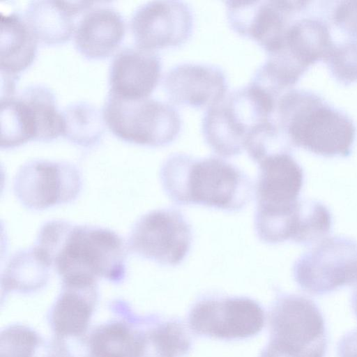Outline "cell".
<instances>
[{
	"instance_id": "obj_10",
	"label": "cell",
	"mask_w": 357,
	"mask_h": 357,
	"mask_svg": "<svg viewBox=\"0 0 357 357\" xmlns=\"http://www.w3.org/2000/svg\"><path fill=\"white\" fill-rule=\"evenodd\" d=\"M191 227L174 208L151 211L135 224L129 238L130 250L164 266H176L185 258L192 243Z\"/></svg>"
},
{
	"instance_id": "obj_19",
	"label": "cell",
	"mask_w": 357,
	"mask_h": 357,
	"mask_svg": "<svg viewBox=\"0 0 357 357\" xmlns=\"http://www.w3.org/2000/svg\"><path fill=\"white\" fill-rule=\"evenodd\" d=\"M96 283L63 284L50 309L49 321L56 337L85 335L98 301Z\"/></svg>"
},
{
	"instance_id": "obj_8",
	"label": "cell",
	"mask_w": 357,
	"mask_h": 357,
	"mask_svg": "<svg viewBox=\"0 0 357 357\" xmlns=\"http://www.w3.org/2000/svg\"><path fill=\"white\" fill-rule=\"evenodd\" d=\"M293 274L301 289L312 295L355 284L357 242L341 236L324 238L296 261Z\"/></svg>"
},
{
	"instance_id": "obj_26",
	"label": "cell",
	"mask_w": 357,
	"mask_h": 357,
	"mask_svg": "<svg viewBox=\"0 0 357 357\" xmlns=\"http://www.w3.org/2000/svg\"><path fill=\"white\" fill-rule=\"evenodd\" d=\"M146 353L153 357H183L191 348V340L184 326L169 320L156 324L146 331Z\"/></svg>"
},
{
	"instance_id": "obj_28",
	"label": "cell",
	"mask_w": 357,
	"mask_h": 357,
	"mask_svg": "<svg viewBox=\"0 0 357 357\" xmlns=\"http://www.w3.org/2000/svg\"><path fill=\"white\" fill-rule=\"evenodd\" d=\"M324 60L340 82L350 83L357 79V42L333 45Z\"/></svg>"
},
{
	"instance_id": "obj_24",
	"label": "cell",
	"mask_w": 357,
	"mask_h": 357,
	"mask_svg": "<svg viewBox=\"0 0 357 357\" xmlns=\"http://www.w3.org/2000/svg\"><path fill=\"white\" fill-rule=\"evenodd\" d=\"M63 136L74 144L89 146L101 138L104 132L102 112L93 104L86 101L75 102L61 112Z\"/></svg>"
},
{
	"instance_id": "obj_23",
	"label": "cell",
	"mask_w": 357,
	"mask_h": 357,
	"mask_svg": "<svg viewBox=\"0 0 357 357\" xmlns=\"http://www.w3.org/2000/svg\"><path fill=\"white\" fill-rule=\"evenodd\" d=\"M91 357H144L146 331L123 321H110L94 328L87 337Z\"/></svg>"
},
{
	"instance_id": "obj_7",
	"label": "cell",
	"mask_w": 357,
	"mask_h": 357,
	"mask_svg": "<svg viewBox=\"0 0 357 357\" xmlns=\"http://www.w3.org/2000/svg\"><path fill=\"white\" fill-rule=\"evenodd\" d=\"M1 147L19 146L30 139L50 140L61 135V112L48 86L30 84L18 94L1 97Z\"/></svg>"
},
{
	"instance_id": "obj_2",
	"label": "cell",
	"mask_w": 357,
	"mask_h": 357,
	"mask_svg": "<svg viewBox=\"0 0 357 357\" xmlns=\"http://www.w3.org/2000/svg\"><path fill=\"white\" fill-rule=\"evenodd\" d=\"M167 195L176 204H197L236 211L249 202L252 185L247 175L222 158L169 155L160 169Z\"/></svg>"
},
{
	"instance_id": "obj_15",
	"label": "cell",
	"mask_w": 357,
	"mask_h": 357,
	"mask_svg": "<svg viewBox=\"0 0 357 357\" xmlns=\"http://www.w3.org/2000/svg\"><path fill=\"white\" fill-rule=\"evenodd\" d=\"M162 87L172 103L202 108L220 100L227 93L228 82L218 66L185 62L167 72Z\"/></svg>"
},
{
	"instance_id": "obj_18",
	"label": "cell",
	"mask_w": 357,
	"mask_h": 357,
	"mask_svg": "<svg viewBox=\"0 0 357 357\" xmlns=\"http://www.w3.org/2000/svg\"><path fill=\"white\" fill-rule=\"evenodd\" d=\"M126 31L121 14L109 6L89 8L75 25L76 49L89 59L109 56L121 44Z\"/></svg>"
},
{
	"instance_id": "obj_20",
	"label": "cell",
	"mask_w": 357,
	"mask_h": 357,
	"mask_svg": "<svg viewBox=\"0 0 357 357\" xmlns=\"http://www.w3.org/2000/svg\"><path fill=\"white\" fill-rule=\"evenodd\" d=\"M333 45L326 23L303 17L292 21L278 47L267 55H279L305 72L310 64L325 59Z\"/></svg>"
},
{
	"instance_id": "obj_5",
	"label": "cell",
	"mask_w": 357,
	"mask_h": 357,
	"mask_svg": "<svg viewBox=\"0 0 357 357\" xmlns=\"http://www.w3.org/2000/svg\"><path fill=\"white\" fill-rule=\"evenodd\" d=\"M270 340L259 357H324L328 338L323 314L311 299L282 294L269 312Z\"/></svg>"
},
{
	"instance_id": "obj_3",
	"label": "cell",
	"mask_w": 357,
	"mask_h": 357,
	"mask_svg": "<svg viewBox=\"0 0 357 357\" xmlns=\"http://www.w3.org/2000/svg\"><path fill=\"white\" fill-rule=\"evenodd\" d=\"M273 118L290 145L326 157L351 153L356 137L353 121L316 94L299 89L282 93Z\"/></svg>"
},
{
	"instance_id": "obj_11",
	"label": "cell",
	"mask_w": 357,
	"mask_h": 357,
	"mask_svg": "<svg viewBox=\"0 0 357 357\" xmlns=\"http://www.w3.org/2000/svg\"><path fill=\"white\" fill-rule=\"evenodd\" d=\"M80 188V175L75 166L47 160L26 162L14 181L15 193L21 203L35 210L72 201Z\"/></svg>"
},
{
	"instance_id": "obj_27",
	"label": "cell",
	"mask_w": 357,
	"mask_h": 357,
	"mask_svg": "<svg viewBox=\"0 0 357 357\" xmlns=\"http://www.w3.org/2000/svg\"><path fill=\"white\" fill-rule=\"evenodd\" d=\"M40 345V337L34 330L13 324L1 332L0 357H34Z\"/></svg>"
},
{
	"instance_id": "obj_22",
	"label": "cell",
	"mask_w": 357,
	"mask_h": 357,
	"mask_svg": "<svg viewBox=\"0 0 357 357\" xmlns=\"http://www.w3.org/2000/svg\"><path fill=\"white\" fill-rule=\"evenodd\" d=\"M37 41L24 16L16 12L1 13V74L17 77L29 66L36 55Z\"/></svg>"
},
{
	"instance_id": "obj_31",
	"label": "cell",
	"mask_w": 357,
	"mask_h": 357,
	"mask_svg": "<svg viewBox=\"0 0 357 357\" xmlns=\"http://www.w3.org/2000/svg\"><path fill=\"white\" fill-rule=\"evenodd\" d=\"M351 305L354 312L357 318V287L354 290L351 298Z\"/></svg>"
},
{
	"instance_id": "obj_9",
	"label": "cell",
	"mask_w": 357,
	"mask_h": 357,
	"mask_svg": "<svg viewBox=\"0 0 357 357\" xmlns=\"http://www.w3.org/2000/svg\"><path fill=\"white\" fill-rule=\"evenodd\" d=\"M264 321L261 305L248 297L204 298L188 314L195 333L225 340L251 337L261 331Z\"/></svg>"
},
{
	"instance_id": "obj_1",
	"label": "cell",
	"mask_w": 357,
	"mask_h": 357,
	"mask_svg": "<svg viewBox=\"0 0 357 357\" xmlns=\"http://www.w3.org/2000/svg\"><path fill=\"white\" fill-rule=\"evenodd\" d=\"M37 248L65 284L113 282L126 275V245L116 232L93 226H73L53 220L41 229Z\"/></svg>"
},
{
	"instance_id": "obj_14",
	"label": "cell",
	"mask_w": 357,
	"mask_h": 357,
	"mask_svg": "<svg viewBox=\"0 0 357 357\" xmlns=\"http://www.w3.org/2000/svg\"><path fill=\"white\" fill-rule=\"evenodd\" d=\"M255 226L259 239L275 244L292 241L302 245L318 242L332 227L328 209L314 200H297L282 211L255 213Z\"/></svg>"
},
{
	"instance_id": "obj_25",
	"label": "cell",
	"mask_w": 357,
	"mask_h": 357,
	"mask_svg": "<svg viewBox=\"0 0 357 357\" xmlns=\"http://www.w3.org/2000/svg\"><path fill=\"white\" fill-rule=\"evenodd\" d=\"M50 266L33 248L16 255L2 278L6 291L30 292L43 287L48 278Z\"/></svg>"
},
{
	"instance_id": "obj_17",
	"label": "cell",
	"mask_w": 357,
	"mask_h": 357,
	"mask_svg": "<svg viewBox=\"0 0 357 357\" xmlns=\"http://www.w3.org/2000/svg\"><path fill=\"white\" fill-rule=\"evenodd\" d=\"M256 185L257 212L284 208L298 200L303 172L289 152L269 155L259 162Z\"/></svg>"
},
{
	"instance_id": "obj_12",
	"label": "cell",
	"mask_w": 357,
	"mask_h": 357,
	"mask_svg": "<svg viewBox=\"0 0 357 357\" xmlns=\"http://www.w3.org/2000/svg\"><path fill=\"white\" fill-rule=\"evenodd\" d=\"M130 26L136 46L149 50L176 47L191 36L194 15L182 1H151L135 8Z\"/></svg>"
},
{
	"instance_id": "obj_13",
	"label": "cell",
	"mask_w": 357,
	"mask_h": 357,
	"mask_svg": "<svg viewBox=\"0 0 357 357\" xmlns=\"http://www.w3.org/2000/svg\"><path fill=\"white\" fill-rule=\"evenodd\" d=\"M227 20L238 34L255 40L268 54L276 49L294 15L307 1H227Z\"/></svg>"
},
{
	"instance_id": "obj_32",
	"label": "cell",
	"mask_w": 357,
	"mask_h": 357,
	"mask_svg": "<svg viewBox=\"0 0 357 357\" xmlns=\"http://www.w3.org/2000/svg\"><path fill=\"white\" fill-rule=\"evenodd\" d=\"M45 357H59V356L52 351L51 354H48L47 356H46Z\"/></svg>"
},
{
	"instance_id": "obj_4",
	"label": "cell",
	"mask_w": 357,
	"mask_h": 357,
	"mask_svg": "<svg viewBox=\"0 0 357 357\" xmlns=\"http://www.w3.org/2000/svg\"><path fill=\"white\" fill-rule=\"evenodd\" d=\"M276 100L257 86L227 93L205 112L202 130L206 144L217 154H240L250 139L273 117Z\"/></svg>"
},
{
	"instance_id": "obj_21",
	"label": "cell",
	"mask_w": 357,
	"mask_h": 357,
	"mask_svg": "<svg viewBox=\"0 0 357 357\" xmlns=\"http://www.w3.org/2000/svg\"><path fill=\"white\" fill-rule=\"evenodd\" d=\"M92 1L37 0L25 9L24 19L38 40L45 44L62 43L75 29L73 16L91 8Z\"/></svg>"
},
{
	"instance_id": "obj_30",
	"label": "cell",
	"mask_w": 357,
	"mask_h": 357,
	"mask_svg": "<svg viewBox=\"0 0 357 357\" xmlns=\"http://www.w3.org/2000/svg\"><path fill=\"white\" fill-rule=\"evenodd\" d=\"M338 357H357V329L344 335L337 344Z\"/></svg>"
},
{
	"instance_id": "obj_29",
	"label": "cell",
	"mask_w": 357,
	"mask_h": 357,
	"mask_svg": "<svg viewBox=\"0 0 357 357\" xmlns=\"http://www.w3.org/2000/svg\"><path fill=\"white\" fill-rule=\"evenodd\" d=\"M333 18L343 31L357 36V1L340 2L334 10Z\"/></svg>"
},
{
	"instance_id": "obj_16",
	"label": "cell",
	"mask_w": 357,
	"mask_h": 357,
	"mask_svg": "<svg viewBox=\"0 0 357 357\" xmlns=\"http://www.w3.org/2000/svg\"><path fill=\"white\" fill-rule=\"evenodd\" d=\"M162 60L153 50L126 47L113 57L109 69V94L126 98H148L157 86Z\"/></svg>"
},
{
	"instance_id": "obj_6",
	"label": "cell",
	"mask_w": 357,
	"mask_h": 357,
	"mask_svg": "<svg viewBox=\"0 0 357 357\" xmlns=\"http://www.w3.org/2000/svg\"><path fill=\"white\" fill-rule=\"evenodd\" d=\"M105 124L123 141L152 147L167 145L179 135L178 110L155 98L126 99L108 94L102 109Z\"/></svg>"
}]
</instances>
